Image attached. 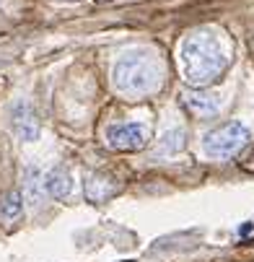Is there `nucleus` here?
Here are the masks:
<instances>
[{
  "label": "nucleus",
  "mask_w": 254,
  "mask_h": 262,
  "mask_svg": "<svg viewBox=\"0 0 254 262\" xmlns=\"http://www.w3.org/2000/svg\"><path fill=\"white\" fill-rule=\"evenodd\" d=\"M228 68L226 50L210 29L192 31L181 42V73L192 86H210Z\"/></svg>",
  "instance_id": "nucleus-1"
},
{
  "label": "nucleus",
  "mask_w": 254,
  "mask_h": 262,
  "mask_svg": "<svg viewBox=\"0 0 254 262\" xmlns=\"http://www.w3.org/2000/svg\"><path fill=\"white\" fill-rule=\"evenodd\" d=\"M114 89L125 96L153 94L161 83V62L151 50H130L114 65Z\"/></svg>",
  "instance_id": "nucleus-2"
},
{
  "label": "nucleus",
  "mask_w": 254,
  "mask_h": 262,
  "mask_svg": "<svg viewBox=\"0 0 254 262\" xmlns=\"http://www.w3.org/2000/svg\"><path fill=\"white\" fill-rule=\"evenodd\" d=\"M249 140V130L241 122H228L223 127H218L213 133L205 135V154H210L213 159H228L234 154H239Z\"/></svg>",
  "instance_id": "nucleus-3"
},
{
  "label": "nucleus",
  "mask_w": 254,
  "mask_h": 262,
  "mask_svg": "<svg viewBox=\"0 0 254 262\" xmlns=\"http://www.w3.org/2000/svg\"><path fill=\"white\" fill-rule=\"evenodd\" d=\"M106 143L114 151H137L145 145V127L137 122H122L106 130Z\"/></svg>",
  "instance_id": "nucleus-4"
},
{
  "label": "nucleus",
  "mask_w": 254,
  "mask_h": 262,
  "mask_svg": "<svg viewBox=\"0 0 254 262\" xmlns=\"http://www.w3.org/2000/svg\"><path fill=\"white\" fill-rule=\"evenodd\" d=\"M11 120H13V130H16V135H18L21 140L31 143V140L39 138V117H36V112H34L31 104L18 101V104L13 106Z\"/></svg>",
  "instance_id": "nucleus-5"
},
{
  "label": "nucleus",
  "mask_w": 254,
  "mask_h": 262,
  "mask_svg": "<svg viewBox=\"0 0 254 262\" xmlns=\"http://www.w3.org/2000/svg\"><path fill=\"white\" fill-rule=\"evenodd\" d=\"M181 104H184L195 117H215L221 112V99L215 94L207 91H187L181 96Z\"/></svg>",
  "instance_id": "nucleus-6"
},
{
  "label": "nucleus",
  "mask_w": 254,
  "mask_h": 262,
  "mask_svg": "<svg viewBox=\"0 0 254 262\" xmlns=\"http://www.w3.org/2000/svg\"><path fill=\"white\" fill-rule=\"evenodd\" d=\"M117 190H120L117 182L106 174H88L86 182H83V192L91 203H104L112 195H117Z\"/></svg>",
  "instance_id": "nucleus-7"
},
{
  "label": "nucleus",
  "mask_w": 254,
  "mask_h": 262,
  "mask_svg": "<svg viewBox=\"0 0 254 262\" xmlns=\"http://www.w3.org/2000/svg\"><path fill=\"white\" fill-rule=\"evenodd\" d=\"M44 187H47V192L57 200H65L73 195V177L65 166H55L52 171L44 174Z\"/></svg>",
  "instance_id": "nucleus-8"
},
{
  "label": "nucleus",
  "mask_w": 254,
  "mask_h": 262,
  "mask_svg": "<svg viewBox=\"0 0 254 262\" xmlns=\"http://www.w3.org/2000/svg\"><path fill=\"white\" fill-rule=\"evenodd\" d=\"M44 174L36 169V166H29L26 174H24V198L29 200L31 208H39L44 203Z\"/></svg>",
  "instance_id": "nucleus-9"
},
{
  "label": "nucleus",
  "mask_w": 254,
  "mask_h": 262,
  "mask_svg": "<svg viewBox=\"0 0 254 262\" xmlns=\"http://www.w3.org/2000/svg\"><path fill=\"white\" fill-rule=\"evenodd\" d=\"M21 210H24V198H21L18 190L8 192L3 200H0V215H3L6 221H16L21 215Z\"/></svg>",
  "instance_id": "nucleus-10"
},
{
  "label": "nucleus",
  "mask_w": 254,
  "mask_h": 262,
  "mask_svg": "<svg viewBox=\"0 0 254 262\" xmlns=\"http://www.w3.org/2000/svg\"><path fill=\"white\" fill-rule=\"evenodd\" d=\"M181 148H184V130H171V133H166V135L161 138L158 151H161V154L174 156V154H179V151H181Z\"/></svg>",
  "instance_id": "nucleus-11"
}]
</instances>
